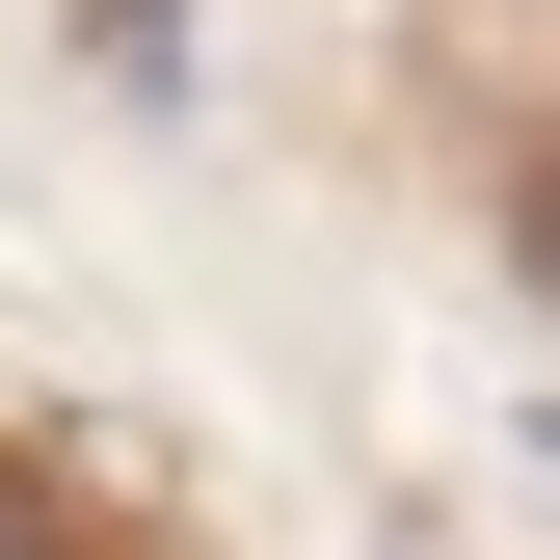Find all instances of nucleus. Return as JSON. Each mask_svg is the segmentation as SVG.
<instances>
[{"mask_svg": "<svg viewBox=\"0 0 560 560\" xmlns=\"http://www.w3.org/2000/svg\"><path fill=\"white\" fill-rule=\"evenodd\" d=\"M508 241H534V294H560V161H534V214H508Z\"/></svg>", "mask_w": 560, "mask_h": 560, "instance_id": "obj_1", "label": "nucleus"}, {"mask_svg": "<svg viewBox=\"0 0 560 560\" xmlns=\"http://www.w3.org/2000/svg\"><path fill=\"white\" fill-rule=\"evenodd\" d=\"M0 560H54V508H27V480H0Z\"/></svg>", "mask_w": 560, "mask_h": 560, "instance_id": "obj_2", "label": "nucleus"}]
</instances>
